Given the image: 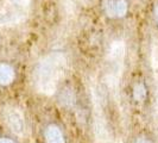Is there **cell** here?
Masks as SVG:
<instances>
[{
  "label": "cell",
  "instance_id": "cell-1",
  "mask_svg": "<svg viewBox=\"0 0 158 143\" xmlns=\"http://www.w3.org/2000/svg\"><path fill=\"white\" fill-rule=\"evenodd\" d=\"M67 68L64 54L60 51L49 53L37 63L33 72V80L37 89L44 94H52L57 91L60 80Z\"/></svg>",
  "mask_w": 158,
  "mask_h": 143
},
{
  "label": "cell",
  "instance_id": "cell-2",
  "mask_svg": "<svg viewBox=\"0 0 158 143\" xmlns=\"http://www.w3.org/2000/svg\"><path fill=\"white\" fill-rule=\"evenodd\" d=\"M31 0H5L0 6V25H16L25 20Z\"/></svg>",
  "mask_w": 158,
  "mask_h": 143
},
{
  "label": "cell",
  "instance_id": "cell-3",
  "mask_svg": "<svg viewBox=\"0 0 158 143\" xmlns=\"http://www.w3.org/2000/svg\"><path fill=\"white\" fill-rule=\"evenodd\" d=\"M2 118L8 129L18 136L24 135L26 130V123L23 113L15 106H6L2 111Z\"/></svg>",
  "mask_w": 158,
  "mask_h": 143
},
{
  "label": "cell",
  "instance_id": "cell-4",
  "mask_svg": "<svg viewBox=\"0 0 158 143\" xmlns=\"http://www.w3.org/2000/svg\"><path fill=\"white\" fill-rule=\"evenodd\" d=\"M130 4L127 0H103V13L111 19H121L127 16Z\"/></svg>",
  "mask_w": 158,
  "mask_h": 143
},
{
  "label": "cell",
  "instance_id": "cell-5",
  "mask_svg": "<svg viewBox=\"0 0 158 143\" xmlns=\"http://www.w3.org/2000/svg\"><path fill=\"white\" fill-rule=\"evenodd\" d=\"M44 143H65L67 138L63 130L56 123H49L43 130Z\"/></svg>",
  "mask_w": 158,
  "mask_h": 143
},
{
  "label": "cell",
  "instance_id": "cell-6",
  "mask_svg": "<svg viewBox=\"0 0 158 143\" xmlns=\"http://www.w3.org/2000/svg\"><path fill=\"white\" fill-rule=\"evenodd\" d=\"M58 100L62 106L67 109H71L76 104V93L71 86H64L58 93Z\"/></svg>",
  "mask_w": 158,
  "mask_h": 143
},
{
  "label": "cell",
  "instance_id": "cell-7",
  "mask_svg": "<svg viewBox=\"0 0 158 143\" xmlns=\"http://www.w3.org/2000/svg\"><path fill=\"white\" fill-rule=\"evenodd\" d=\"M16 79V71L10 63L0 62V86H8Z\"/></svg>",
  "mask_w": 158,
  "mask_h": 143
},
{
  "label": "cell",
  "instance_id": "cell-8",
  "mask_svg": "<svg viewBox=\"0 0 158 143\" xmlns=\"http://www.w3.org/2000/svg\"><path fill=\"white\" fill-rule=\"evenodd\" d=\"M149 97V87L144 81H137L132 87V98L135 103L143 104Z\"/></svg>",
  "mask_w": 158,
  "mask_h": 143
},
{
  "label": "cell",
  "instance_id": "cell-9",
  "mask_svg": "<svg viewBox=\"0 0 158 143\" xmlns=\"http://www.w3.org/2000/svg\"><path fill=\"white\" fill-rule=\"evenodd\" d=\"M133 143H155L152 140H151L149 136H145V135H139L137 136L135 138Z\"/></svg>",
  "mask_w": 158,
  "mask_h": 143
},
{
  "label": "cell",
  "instance_id": "cell-10",
  "mask_svg": "<svg viewBox=\"0 0 158 143\" xmlns=\"http://www.w3.org/2000/svg\"><path fill=\"white\" fill-rule=\"evenodd\" d=\"M153 18H155L156 24L158 25V2L155 5V7H153Z\"/></svg>",
  "mask_w": 158,
  "mask_h": 143
},
{
  "label": "cell",
  "instance_id": "cell-11",
  "mask_svg": "<svg viewBox=\"0 0 158 143\" xmlns=\"http://www.w3.org/2000/svg\"><path fill=\"white\" fill-rule=\"evenodd\" d=\"M0 143H16V142L12 141L11 138H7V137H1L0 138Z\"/></svg>",
  "mask_w": 158,
  "mask_h": 143
},
{
  "label": "cell",
  "instance_id": "cell-12",
  "mask_svg": "<svg viewBox=\"0 0 158 143\" xmlns=\"http://www.w3.org/2000/svg\"><path fill=\"white\" fill-rule=\"evenodd\" d=\"M157 106H158V95H157Z\"/></svg>",
  "mask_w": 158,
  "mask_h": 143
}]
</instances>
